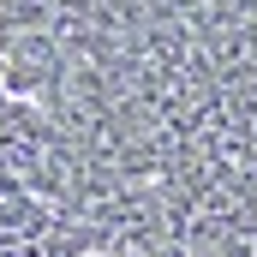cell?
Segmentation results:
<instances>
[{
  "label": "cell",
  "instance_id": "1",
  "mask_svg": "<svg viewBox=\"0 0 257 257\" xmlns=\"http://www.w3.org/2000/svg\"><path fill=\"white\" fill-rule=\"evenodd\" d=\"M215 257H251V245H245V239H233V233H221V245H215Z\"/></svg>",
  "mask_w": 257,
  "mask_h": 257
}]
</instances>
